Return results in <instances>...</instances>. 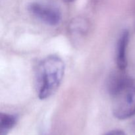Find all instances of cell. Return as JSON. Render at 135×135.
<instances>
[{"mask_svg": "<svg viewBox=\"0 0 135 135\" xmlns=\"http://www.w3.org/2000/svg\"><path fill=\"white\" fill-rule=\"evenodd\" d=\"M28 11L37 19L50 26H57L61 21V13L59 9L49 4L33 2L29 5Z\"/></svg>", "mask_w": 135, "mask_h": 135, "instance_id": "obj_3", "label": "cell"}, {"mask_svg": "<svg viewBox=\"0 0 135 135\" xmlns=\"http://www.w3.org/2000/svg\"><path fill=\"white\" fill-rule=\"evenodd\" d=\"M105 135H127L125 133H124L123 131L121 130H113L112 131H109Z\"/></svg>", "mask_w": 135, "mask_h": 135, "instance_id": "obj_6", "label": "cell"}, {"mask_svg": "<svg viewBox=\"0 0 135 135\" xmlns=\"http://www.w3.org/2000/svg\"><path fill=\"white\" fill-rule=\"evenodd\" d=\"M65 63L57 55L46 57L38 65L36 74V92L44 100L51 97L59 88L65 74Z\"/></svg>", "mask_w": 135, "mask_h": 135, "instance_id": "obj_1", "label": "cell"}, {"mask_svg": "<svg viewBox=\"0 0 135 135\" xmlns=\"http://www.w3.org/2000/svg\"><path fill=\"white\" fill-rule=\"evenodd\" d=\"M109 94L113 98L112 112L116 118L124 120L134 115V80L125 76Z\"/></svg>", "mask_w": 135, "mask_h": 135, "instance_id": "obj_2", "label": "cell"}, {"mask_svg": "<svg viewBox=\"0 0 135 135\" xmlns=\"http://www.w3.org/2000/svg\"><path fill=\"white\" fill-rule=\"evenodd\" d=\"M17 117L6 113L0 114V135H7L16 125Z\"/></svg>", "mask_w": 135, "mask_h": 135, "instance_id": "obj_5", "label": "cell"}, {"mask_svg": "<svg viewBox=\"0 0 135 135\" xmlns=\"http://www.w3.org/2000/svg\"><path fill=\"white\" fill-rule=\"evenodd\" d=\"M129 42V32L125 30L120 36L117 44L115 53V61L118 69L125 71L127 66V50Z\"/></svg>", "mask_w": 135, "mask_h": 135, "instance_id": "obj_4", "label": "cell"}, {"mask_svg": "<svg viewBox=\"0 0 135 135\" xmlns=\"http://www.w3.org/2000/svg\"><path fill=\"white\" fill-rule=\"evenodd\" d=\"M63 1H65V2H67V3H71V2H73V1H74L75 0H63Z\"/></svg>", "mask_w": 135, "mask_h": 135, "instance_id": "obj_7", "label": "cell"}]
</instances>
